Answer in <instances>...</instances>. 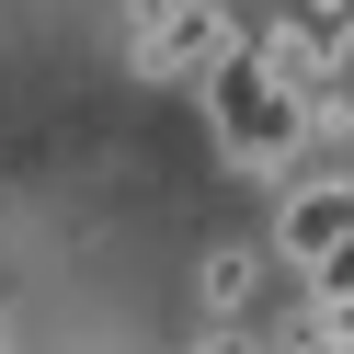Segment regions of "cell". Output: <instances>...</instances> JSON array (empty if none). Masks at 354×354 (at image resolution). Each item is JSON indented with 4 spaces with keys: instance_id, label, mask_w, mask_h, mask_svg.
Wrapping results in <instances>:
<instances>
[{
    "instance_id": "6da1fadb",
    "label": "cell",
    "mask_w": 354,
    "mask_h": 354,
    "mask_svg": "<svg viewBox=\"0 0 354 354\" xmlns=\"http://www.w3.org/2000/svg\"><path fill=\"white\" fill-rule=\"evenodd\" d=\"M206 115H217V149H229L240 171H286L297 160V138H308V115H297V92H286L274 69H263V46L252 35H229V46L206 57Z\"/></svg>"
},
{
    "instance_id": "7a4b0ae2",
    "label": "cell",
    "mask_w": 354,
    "mask_h": 354,
    "mask_svg": "<svg viewBox=\"0 0 354 354\" xmlns=\"http://www.w3.org/2000/svg\"><path fill=\"white\" fill-rule=\"evenodd\" d=\"M126 46H138V69H206L217 46H229V0H138V24H126Z\"/></svg>"
},
{
    "instance_id": "3957f363",
    "label": "cell",
    "mask_w": 354,
    "mask_h": 354,
    "mask_svg": "<svg viewBox=\"0 0 354 354\" xmlns=\"http://www.w3.org/2000/svg\"><path fill=\"white\" fill-rule=\"evenodd\" d=\"M343 229H354V183H297V194L274 206V252L297 263V274H308V263H320Z\"/></svg>"
},
{
    "instance_id": "277c9868",
    "label": "cell",
    "mask_w": 354,
    "mask_h": 354,
    "mask_svg": "<svg viewBox=\"0 0 354 354\" xmlns=\"http://www.w3.org/2000/svg\"><path fill=\"white\" fill-rule=\"evenodd\" d=\"M252 286H263V252H252V240H217V252H206V308H217V320H240Z\"/></svg>"
},
{
    "instance_id": "5b68a950",
    "label": "cell",
    "mask_w": 354,
    "mask_h": 354,
    "mask_svg": "<svg viewBox=\"0 0 354 354\" xmlns=\"http://www.w3.org/2000/svg\"><path fill=\"white\" fill-rule=\"evenodd\" d=\"M206 354H274V343H263V331H240V320H229V331H206Z\"/></svg>"
}]
</instances>
